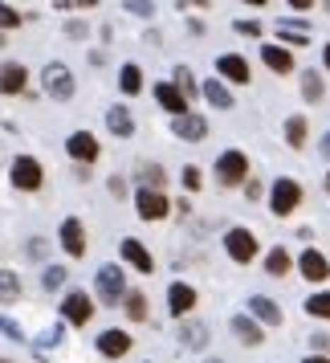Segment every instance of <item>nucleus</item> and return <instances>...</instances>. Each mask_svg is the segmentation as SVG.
Here are the masks:
<instances>
[{"label": "nucleus", "mask_w": 330, "mask_h": 363, "mask_svg": "<svg viewBox=\"0 0 330 363\" xmlns=\"http://www.w3.org/2000/svg\"><path fill=\"white\" fill-rule=\"evenodd\" d=\"M135 204H139V216H143V220H164V216L171 213L167 196L164 192H151V188H139V192H135Z\"/></svg>", "instance_id": "nucleus-8"}, {"label": "nucleus", "mask_w": 330, "mask_h": 363, "mask_svg": "<svg viewBox=\"0 0 330 363\" xmlns=\"http://www.w3.org/2000/svg\"><path fill=\"white\" fill-rule=\"evenodd\" d=\"M322 66L330 69V45H326V50H322Z\"/></svg>", "instance_id": "nucleus-48"}, {"label": "nucleus", "mask_w": 330, "mask_h": 363, "mask_svg": "<svg viewBox=\"0 0 330 363\" xmlns=\"http://www.w3.org/2000/svg\"><path fill=\"white\" fill-rule=\"evenodd\" d=\"M306 363H330V355H306Z\"/></svg>", "instance_id": "nucleus-47"}, {"label": "nucleus", "mask_w": 330, "mask_h": 363, "mask_svg": "<svg viewBox=\"0 0 330 363\" xmlns=\"http://www.w3.org/2000/svg\"><path fill=\"white\" fill-rule=\"evenodd\" d=\"M245 196L257 200V196H261V184H257V180H245Z\"/></svg>", "instance_id": "nucleus-42"}, {"label": "nucleus", "mask_w": 330, "mask_h": 363, "mask_svg": "<svg viewBox=\"0 0 330 363\" xmlns=\"http://www.w3.org/2000/svg\"><path fill=\"white\" fill-rule=\"evenodd\" d=\"M326 192H330V172H326Z\"/></svg>", "instance_id": "nucleus-49"}, {"label": "nucleus", "mask_w": 330, "mask_h": 363, "mask_svg": "<svg viewBox=\"0 0 330 363\" xmlns=\"http://www.w3.org/2000/svg\"><path fill=\"white\" fill-rule=\"evenodd\" d=\"M0 330H4V335H8V339H17V343H21V339H25V330H21L17 323H13V318H8V314H0Z\"/></svg>", "instance_id": "nucleus-38"}, {"label": "nucleus", "mask_w": 330, "mask_h": 363, "mask_svg": "<svg viewBox=\"0 0 330 363\" xmlns=\"http://www.w3.org/2000/svg\"><path fill=\"white\" fill-rule=\"evenodd\" d=\"M297 265H302V278L306 281H326L330 278V262H326V253H318V249H306V253L297 257Z\"/></svg>", "instance_id": "nucleus-13"}, {"label": "nucleus", "mask_w": 330, "mask_h": 363, "mask_svg": "<svg viewBox=\"0 0 330 363\" xmlns=\"http://www.w3.org/2000/svg\"><path fill=\"white\" fill-rule=\"evenodd\" d=\"M29 82V69L21 66V62H4L0 66V94H21Z\"/></svg>", "instance_id": "nucleus-16"}, {"label": "nucleus", "mask_w": 330, "mask_h": 363, "mask_svg": "<svg viewBox=\"0 0 330 363\" xmlns=\"http://www.w3.org/2000/svg\"><path fill=\"white\" fill-rule=\"evenodd\" d=\"M123 9H127V13H135V17H151V13H155V9H151L147 0H127Z\"/></svg>", "instance_id": "nucleus-40"}, {"label": "nucleus", "mask_w": 330, "mask_h": 363, "mask_svg": "<svg viewBox=\"0 0 330 363\" xmlns=\"http://www.w3.org/2000/svg\"><path fill=\"white\" fill-rule=\"evenodd\" d=\"M249 176V160L241 151H224L220 160H216V180L224 184V188H237V184H245Z\"/></svg>", "instance_id": "nucleus-6"}, {"label": "nucleus", "mask_w": 330, "mask_h": 363, "mask_svg": "<svg viewBox=\"0 0 330 363\" xmlns=\"http://www.w3.org/2000/svg\"><path fill=\"white\" fill-rule=\"evenodd\" d=\"M200 94H204V102H208V106H216V111H232V106H237V102H232V94H229V86L216 82V78H208V82L200 86Z\"/></svg>", "instance_id": "nucleus-20"}, {"label": "nucleus", "mask_w": 330, "mask_h": 363, "mask_svg": "<svg viewBox=\"0 0 330 363\" xmlns=\"http://www.w3.org/2000/svg\"><path fill=\"white\" fill-rule=\"evenodd\" d=\"M314 339V347H318V351H330V335H310Z\"/></svg>", "instance_id": "nucleus-44"}, {"label": "nucleus", "mask_w": 330, "mask_h": 363, "mask_svg": "<svg viewBox=\"0 0 330 363\" xmlns=\"http://www.w3.org/2000/svg\"><path fill=\"white\" fill-rule=\"evenodd\" d=\"M171 135H176V139H183V143H204V139H208V118L188 111V115L171 118Z\"/></svg>", "instance_id": "nucleus-7"}, {"label": "nucleus", "mask_w": 330, "mask_h": 363, "mask_svg": "<svg viewBox=\"0 0 330 363\" xmlns=\"http://www.w3.org/2000/svg\"><path fill=\"white\" fill-rule=\"evenodd\" d=\"M98 351L106 355V359H123V355L131 351V335H127V330H102Z\"/></svg>", "instance_id": "nucleus-15"}, {"label": "nucleus", "mask_w": 330, "mask_h": 363, "mask_svg": "<svg viewBox=\"0 0 330 363\" xmlns=\"http://www.w3.org/2000/svg\"><path fill=\"white\" fill-rule=\"evenodd\" d=\"M29 257H45V241H29Z\"/></svg>", "instance_id": "nucleus-43"}, {"label": "nucleus", "mask_w": 330, "mask_h": 363, "mask_svg": "<svg viewBox=\"0 0 330 363\" xmlns=\"http://www.w3.org/2000/svg\"><path fill=\"white\" fill-rule=\"evenodd\" d=\"M110 192H115V196H123V192H127V184H123V176H115V180H110Z\"/></svg>", "instance_id": "nucleus-45"}, {"label": "nucleus", "mask_w": 330, "mask_h": 363, "mask_svg": "<svg viewBox=\"0 0 330 363\" xmlns=\"http://www.w3.org/2000/svg\"><path fill=\"white\" fill-rule=\"evenodd\" d=\"M232 335H237V339H241L245 347H261V343H265L261 323H253L249 314H237V318H232Z\"/></svg>", "instance_id": "nucleus-19"}, {"label": "nucleus", "mask_w": 330, "mask_h": 363, "mask_svg": "<svg viewBox=\"0 0 330 363\" xmlns=\"http://www.w3.org/2000/svg\"><path fill=\"white\" fill-rule=\"evenodd\" d=\"M180 180H183V188H188V192H196V188H200V167L188 164V167H183V176H180Z\"/></svg>", "instance_id": "nucleus-39"}, {"label": "nucleus", "mask_w": 330, "mask_h": 363, "mask_svg": "<svg viewBox=\"0 0 330 363\" xmlns=\"http://www.w3.org/2000/svg\"><path fill=\"white\" fill-rule=\"evenodd\" d=\"M123 306H127V314H131L135 323L147 318V298L139 294V290H127V294H123Z\"/></svg>", "instance_id": "nucleus-31"}, {"label": "nucleus", "mask_w": 330, "mask_h": 363, "mask_svg": "<svg viewBox=\"0 0 330 363\" xmlns=\"http://www.w3.org/2000/svg\"><path fill=\"white\" fill-rule=\"evenodd\" d=\"M123 262H127V265H135L139 274H151V269H155V262H151V253H147L143 245H139V241H131V237L123 241Z\"/></svg>", "instance_id": "nucleus-23"}, {"label": "nucleus", "mask_w": 330, "mask_h": 363, "mask_svg": "<svg viewBox=\"0 0 330 363\" xmlns=\"http://www.w3.org/2000/svg\"><path fill=\"white\" fill-rule=\"evenodd\" d=\"M290 253H285V249H269V253H265V274H273V278H285V274H290Z\"/></svg>", "instance_id": "nucleus-27"}, {"label": "nucleus", "mask_w": 330, "mask_h": 363, "mask_svg": "<svg viewBox=\"0 0 330 363\" xmlns=\"http://www.w3.org/2000/svg\"><path fill=\"white\" fill-rule=\"evenodd\" d=\"M94 286H98L102 306H118V298L127 294V278H123V269H118V265H102L98 278H94Z\"/></svg>", "instance_id": "nucleus-3"}, {"label": "nucleus", "mask_w": 330, "mask_h": 363, "mask_svg": "<svg viewBox=\"0 0 330 363\" xmlns=\"http://www.w3.org/2000/svg\"><path fill=\"white\" fill-rule=\"evenodd\" d=\"M318 151H322V160H330V131L322 135V143H318Z\"/></svg>", "instance_id": "nucleus-46"}, {"label": "nucleus", "mask_w": 330, "mask_h": 363, "mask_svg": "<svg viewBox=\"0 0 330 363\" xmlns=\"http://www.w3.org/2000/svg\"><path fill=\"white\" fill-rule=\"evenodd\" d=\"M0 45H4V33H0Z\"/></svg>", "instance_id": "nucleus-51"}, {"label": "nucleus", "mask_w": 330, "mask_h": 363, "mask_svg": "<svg viewBox=\"0 0 330 363\" xmlns=\"http://www.w3.org/2000/svg\"><path fill=\"white\" fill-rule=\"evenodd\" d=\"M57 237H62V249H66L69 257H82V253H86V229H82V220H74V216H69V220H62V233H57Z\"/></svg>", "instance_id": "nucleus-14"}, {"label": "nucleus", "mask_w": 330, "mask_h": 363, "mask_svg": "<svg viewBox=\"0 0 330 363\" xmlns=\"http://www.w3.org/2000/svg\"><path fill=\"white\" fill-rule=\"evenodd\" d=\"M261 62L273 74H290L294 69V57H290V50H281V45H261Z\"/></svg>", "instance_id": "nucleus-24"}, {"label": "nucleus", "mask_w": 330, "mask_h": 363, "mask_svg": "<svg viewBox=\"0 0 330 363\" xmlns=\"http://www.w3.org/2000/svg\"><path fill=\"white\" fill-rule=\"evenodd\" d=\"M204 363H220V359H204Z\"/></svg>", "instance_id": "nucleus-50"}, {"label": "nucleus", "mask_w": 330, "mask_h": 363, "mask_svg": "<svg viewBox=\"0 0 330 363\" xmlns=\"http://www.w3.org/2000/svg\"><path fill=\"white\" fill-rule=\"evenodd\" d=\"M21 298V278L13 269H0V302H17Z\"/></svg>", "instance_id": "nucleus-29"}, {"label": "nucleus", "mask_w": 330, "mask_h": 363, "mask_svg": "<svg viewBox=\"0 0 330 363\" xmlns=\"http://www.w3.org/2000/svg\"><path fill=\"white\" fill-rule=\"evenodd\" d=\"M192 306H196V286H188V281H171V286H167V311L176 314V318H183Z\"/></svg>", "instance_id": "nucleus-9"}, {"label": "nucleus", "mask_w": 330, "mask_h": 363, "mask_svg": "<svg viewBox=\"0 0 330 363\" xmlns=\"http://www.w3.org/2000/svg\"><path fill=\"white\" fill-rule=\"evenodd\" d=\"M306 314H310V318H330V290L306 298Z\"/></svg>", "instance_id": "nucleus-33"}, {"label": "nucleus", "mask_w": 330, "mask_h": 363, "mask_svg": "<svg viewBox=\"0 0 330 363\" xmlns=\"http://www.w3.org/2000/svg\"><path fill=\"white\" fill-rule=\"evenodd\" d=\"M0 363H13V359H0Z\"/></svg>", "instance_id": "nucleus-52"}, {"label": "nucleus", "mask_w": 330, "mask_h": 363, "mask_svg": "<svg viewBox=\"0 0 330 363\" xmlns=\"http://www.w3.org/2000/svg\"><path fill=\"white\" fill-rule=\"evenodd\" d=\"M171 86H176V90H180V94H183V99H192V94H196V78H192V69H176V82H171Z\"/></svg>", "instance_id": "nucleus-34"}, {"label": "nucleus", "mask_w": 330, "mask_h": 363, "mask_svg": "<svg viewBox=\"0 0 330 363\" xmlns=\"http://www.w3.org/2000/svg\"><path fill=\"white\" fill-rule=\"evenodd\" d=\"M180 347H188V351H204V347H208V327L196 323V318H188V323L180 327Z\"/></svg>", "instance_id": "nucleus-21"}, {"label": "nucleus", "mask_w": 330, "mask_h": 363, "mask_svg": "<svg viewBox=\"0 0 330 363\" xmlns=\"http://www.w3.org/2000/svg\"><path fill=\"white\" fill-rule=\"evenodd\" d=\"M62 314H66L74 327H86V323L94 318V302H90L82 290H74V294H66V302H62Z\"/></svg>", "instance_id": "nucleus-10"}, {"label": "nucleus", "mask_w": 330, "mask_h": 363, "mask_svg": "<svg viewBox=\"0 0 330 363\" xmlns=\"http://www.w3.org/2000/svg\"><path fill=\"white\" fill-rule=\"evenodd\" d=\"M66 33H69V37H86V25H82V21H69Z\"/></svg>", "instance_id": "nucleus-41"}, {"label": "nucleus", "mask_w": 330, "mask_h": 363, "mask_svg": "<svg viewBox=\"0 0 330 363\" xmlns=\"http://www.w3.org/2000/svg\"><path fill=\"white\" fill-rule=\"evenodd\" d=\"M155 99H159V106H164L171 118L188 115V99H183V94H180V90H176L171 82H159V86H155Z\"/></svg>", "instance_id": "nucleus-18"}, {"label": "nucleus", "mask_w": 330, "mask_h": 363, "mask_svg": "<svg viewBox=\"0 0 330 363\" xmlns=\"http://www.w3.org/2000/svg\"><path fill=\"white\" fill-rule=\"evenodd\" d=\"M302 204V184L290 180V176H281L273 188H269V208H273V216H290Z\"/></svg>", "instance_id": "nucleus-2"}, {"label": "nucleus", "mask_w": 330, "mask_h": 363, "mask_svg": "<svg viewBox=\"0 0 330 363\" xmlns=\"http://www.w3.org/2000/svg\"><path fill=\"white\" fill-rule=\"evenodd\" d=\"M106 127H110V135H118V139H131L135 135V118L127 106H110L106 111Z\"/></svg>", "instance_id": "nucleus-22"}, {"label": "nucleus", "mask_w": 330, "mask_h": 363, "mask_svg": "<svg viewBox=\"0 0 330 363\" xmlns=\"http://www.w3.org/2000/svg\"><path fill=\"white\" fill-rule=\"evenodd\" d=\"M8 176H13V184H17L21 192H37L45 184V172H41V164H37L33 155H17Z\"/></svg>", "instance_id": "nucleus-4"}, {"label": "nucleus", "mask_w": 330, "mask_h": 363, "mask_svg": "<svg viewBox=\"0 0 330 363\" xmlns=\"http://www.w3.org/2000/svg\"><path fill=\"white\" fill-rule=\"evenodd\" d=\"M302 94H306V102H318V99H322V94H326V82H322V74L306 69V78H302Z\"/></svg>", "instance_id": "nucleus-30"}, {"label": "nucleus", "mask_w": 330, "mask_h": 363, "mask_svg": "<svg viewBox=\"0 0 330 363\" xmlns=\"http://www.w3.org/2000/svg\"><path fill=\"white\" fill-rule=\"evenodd\" d=\"M249 318H253V323H265V327H281V306L273 298L253 294L249 298Z\"/></svg>", "instance_id": "nucleus-12"}, {"label": "nucleus", "mask_w": 330, "mask_h": 363, "mask_svg": "<svg viewBox=\"0 0 330 363\" xmlns=\"http://www.w3.org/2000/svg\"><path fill=\"white\" fill-rule=\"evenodd\" d=\"M41 86H45V94L57 99V102L74 99V74H69V66H62V62H50V66L41 69Z\"/></svg>", "instance_id": "nucleus-1"}, {"label": "nucleus", "mask_w": 330, "mask_h": 363, "mask_svg": "<svg viewBox=\"0 0 330 363\" xmlns=\"http://www.w3.org/2000/svg\"><path fill=\"white\" fill-rule=\"evenodd\" d=\"M232 29H237L241 37H261V25H257V21H245V17L232 21Z\"/></svg>", "instance_id": "nucleus-36"}, {"label": "nucleus", "mask_w": 330, "mask_h": 363, "mask_svg": "<svg viewBox=\"0 0 330 363\" xmlns=\"http://www.w3.org/2000/svg\"><path fill=\"white\" fill-rule=\"evenodd\" d=\"M224 249H229V257H232L237 265H249L253 257H257V237L237 225V229L224 233Z\"/></svg>", "instance_id": "nucleus-5"}, {"label": "nucleus", "mask_w": 330, "mask_h": 363, "mask_svg": "<svg viewBox=\"0 0 330 363\" xmlns=\"http://www.w3.org/2000/svg\"><path fill=\"white\" fill-rule=\"evenodd\" d=\"M216 74H224L229 82L245 86L249 82V62L241 57V53H224V57H216Z\"/></svg>", "instance_id": "nucleus-17"}, {"label": "nucleus", "mask_w": 330, "mask_h": 363, "mask_svg": "<svg viewBox=\"0 0 330 363\" xmlns=\"http://www.w3.org/2000/svg\"><path fill=\"white\" fill-rule=\"evenodd\" d=\"M41 286H45V290H62V286H66V269H62V265H50V269L41 274Z\"/></svg>", "instance_id": "nucleus-35"}, {"label": "nucleus", "mask_w": 330, "mask_h": 363, "mask_svg": "<svg viewBox=\"0 0 330 363\" xmlns=\"http://www.w3.org/2000/svg\"><path fill=\"white\" fill-rule=\"evenodd\" d=\"M21 25V13H13L8 4H0V29H17Z\"/></svg>", "instance_id": "nucleus-37"}, {"label": "nucleus", "mask_w": 330, "mask_h": 363, "mask_svg": "<svg viewBox=\"0 0 330 363\" xmlns=\"http://www.w3.org/2000/svg\"><path fill=\"white\" fill-rule=\"evenodd\" d=\"M285 143H290L294 151H302V147H306V118H302V115L285 118Z\"/></svg>", "instance_id": "nucleus-28"}, {"label": "nucleus", "mask_w": 330, "mask_h": 363, "mask_svg": "<svg viewBox=\"0 0 330 363\" xmlns=\"http://www.w3.org/2000/svg\"><path fill=\"white\" fill-rule=\"evenodd\" d=\"M118 86H123V94H127V99L139 94V90H143V69L135 66V62H127V66L118 69Z\"/></svg>", "instance_id": "nucleus-26"}, {"label": "nucleus", "mask_w": 330, "mask_h": 363, "mask_svg": "<svg viewBox=\"0 0 330 363\" xmlns=\"http://www.w3.org/2000/svg\"><path fill=\"white\" fill-rule=\"evenodd\" d=\"M139 188H151V192H159V188H164V167L159 164H143L139 167Z\"/></svg>", "instance_id": "nucleus-32"}, {"label": "nucleus", "mask_w": 330, "mask_h": 363, "mask_svg": "<svg viewBox=\"0 0 330 363\" xmlns=\"http://www.w3.org/2000/svg\"><path fill=\"white\" fill-rule=\"evenodd\" d=\"M278 33H281V41H290V45H310L306 21H278Z\"/></svg>", "instance_id": "nucleus-25"}, {"label": "nucleus", "mask_w": 330, "mask_h": 363, "mask_svg": "<svg viewBox=\"0 0 330 363\" xmlns=\"http://www.w3.org/2000/svg\"><path fill=\"white\" fill-rule=\"evenodd\" d=\"M66 151L78 160V164H94V160H98V139H94L90 131H74L66 139Z\"/></svg>", "instance_id": "nucleus-11"}]
</instances>
